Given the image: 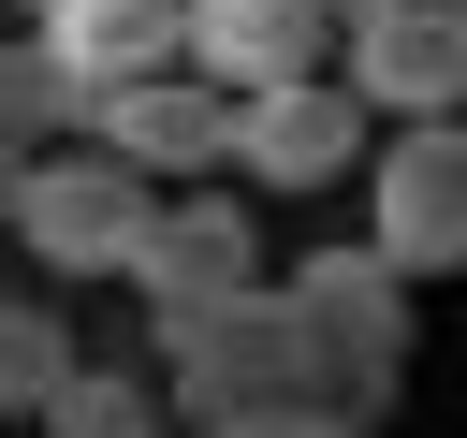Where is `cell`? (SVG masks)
Here are the masks:
<instances>
[{
    "label": "cell",
    "instance_id": "cell-1",
    "mask_svg": "<svg viewBox=\"0 0 467 438\" xmlns=\"http://www.w3.org/2000/svg\"><path fill=\"white\" fill-rule=\"evenodd\" d=\"M146 365H161V409H190V423H248V409H350L336 365H321V336L277 307V277H248V292H219V307L161 321ZM350 423H365V409H350Z\"/></svg>",
    "mask_w": 467,
    "mask_h": 438
},
{
    "label": "cell",
    "instance_id": "cell-2",
    "mask_svg": "<svg viewBox=\"0 0 467 438\" xmlns=\"http://www.w3.org/2000/svg\"><path fill=\"white\" fill-rule=\"evenodd\" d=\"M146 175L131 161H102L88 131H58V146H29L15 161V190H0V248L29 263V277H117L131 263V234H146Z\"/></svg>",
    "mask_w": 467,
    "mask_h": 438
},
{
    "label": "cell",
    "instance_id": "cell-3",
    "mask_svg": "<svg viewBox=\"0 0 467 438\" xmlns=\"http://www.w3.org/2000/svg\"><path fill=\"white\" fill-rule=\"evenodd\" d=\"M248 277H263V234H248V190H234V175L161 190L146 234H131V263H117V292L146 307V336L190 321V307H219V292H248Z\"/></svg>",
    "mask_w": 467,
    "mask_h": 438
},
{
    "label": "cell",
    "instance_id": "cell-4",
    "mask_svg": "<svg viewBox=\"0 0 467 438\" xmlns=\"http://www.w3.org/2000/svg\"><path fill=\"white\" fill-rule=\"evenodd\" d=\"M365 248L409 292L467 263V131L452 117H394V146H365Z\"/></svg>",
    "mask_w": 467,
    "mask_h": 438
},
{
    "label": "cell",
    "instance_id": "cell-5",
    "mask_svg": "<svg viewBox=\"0 0 467 438\" xmlns=\"http://www.w3.org/2000/svg\"><path fill=\"white\" fill-rule=\"evenodd\" d=\"M336 88L365 117H452L467 102V0H336Z\"/></svg>",
    "mask_w": 467,
    "mask_h": 438
},
{
    "label": "cell",
    "instance_id": "cell-6",
    "mask_svg": "<svg viewBox=\"0 0 467 438\" xmlns=\"http://www.w3.org/2000/svg\"><path fill=\"white\" fill-rule=\"evenodd\" d=\"M277 307L321 336V365H336V394H350V409H379V394H394V365H409V277H394L379 248H306V263L277 277Z\"/></svg>",
    "mask_w": 467,
    "mask_h": 438
},
{
    "label": "cell",
    "instance_id": "cell-7",
    "mask_svg": "<svg viewBox=\"0 0 467 438\" xmlns=\"http://www.w3.org/2000/svg\"><path fill=\"white\" fill-rule=\"evenodd\" d=\"M365 102L336 88V73H277V88H234V146H219V175L234 190H336L350 161H365Z\"/></svg>",
    "mask_w": 467,
    "mask_h": 438
},
{
    "label": "cell",
    "instance_id": "cell-8",
    "mask_svg": "<svg viewBox=\"0 0 467 438\" xmlns=\"http://www.w3.org/2000/svg\"><path fill=\"white\" fill-rule=\"evenodd\" d=\"M73 131H88L102 161H131L146 190H190V175H219V146H234V88H204V73L175 58V73H131V88H102Z\"/></svg>",
    "mask_w": 467,
    "mask_h": 438
},
{
    "label": "cell",
    "instance_id": "cell-9",
    "mask_svg": "<svg viewBox=\"0 0 467 438\" xmlns=\"http://www.w3.org/2000/svg\"><path fill=\"white\" fill-rule=\"evenodd\" d=\"M175 58H190L204 88L336 73V15H321V0H175Z\"/></svg>",
    "mask_w": 467,
    "mask_h": 438
},
{
    "label": "cell",
    "instance_id": "cell-10",
    "mask_svg": "<svg viewBox=\"0 0 467 438\" xmlns=\"http://www.w3.org/2000/svg\"><path fill=\"white\" fill-rule=\"evenodd\" d=\"M29 44L58 58V88H73V117H88L102 88L175 73V0H44V15H29Z\"/></svg>",
    "mask_w": 467,
    "mask_h": 438
},
{
    "label": "cell",
    "instance_id": "cell-11",
    "mask_svg": "<svg viewBox=\"0 0 467 438\" xmlns=\"http://www.w3.org/2000/svg\"><path fill=\"white\" fill-rule=\"evenodd\" d=\"M131 423H161L146 350H58V380L29 394V438H131Z\"/></svg>",
    "mask_w": 467,
    "mask_h": 438
},
{
    "label": "cell",
    "instance_id": "cell-12",
    "mask_svg": "<svg viewBox=\"0 0 467 438\" xmlns=\"http://www.w3.org/2000/svg\"><path fill=\"white\" fill-rule=\"evenodd\" d=\"M73 131V88H58V58L29 44V15L0 29V161H29V146H58Z\"/></svg>",
    "mask_w": 467,
    "mask_h": 438
},
{
    "label": "cell",
    "instance_id": "cell-13",
    "mask_svg": "<svg viewBox=\"0 0 467 438\" xmlns=\"http://www.w3.org/2000/svg\"><path fill=\"white\" fill-rule=\"evenodd\" d=\"M58 350H73V321H58V292H29V277H0V423H29V394L58 380Z\"/></svg>",
    "mask_w": 467,
    "mask_h": 438
},
{
    "label": "cell",
    "instance_id": "cell-14",
    "mask_svg": "<svg viewBox=\"0 0 467 438\" xmlns=\"http://www.w3.org/2000/svg\"><path fill=\"white\" fill-rule=\"evenodd\" d=\"M219 438H365L350 409H248V423H219Z\"/></svg>",
    "mask_w": 467,
    "mask_h": 438
},
{
    "label": "cell",
    "instance_id": "cell-15",
    "mask_svg": "<svg viewBox=\"0 0 467 438\" xmlns=\"http://www.w3.org/2000/svg\"><path fill=\"white\" fill-rule=\"evenodd\" d=\"M131 438H219V423H190V409H161V423H131Z\"/></svg>",
    "mask_w": 467,
    "mask_h": 438
},
{
    "label": "cell",
    "instance_id": "cell-16",
    "mask_svg": "<svg viewBox=\"0 0 467 438\" xmlns=\"http://www.w3.org/2000/svg\"><path fill=\"white\" fill-rule=\"evenodd\" d=\"M0 15H44V0H0Z\"/></svg>",
    "mask_w": 467,
    "mask_h": 438
},
{
    "label": "cell",
    "instance_id": "cell-17",
    "mask_svg": "<svg viewBox=\"0 0 467 438\" xmlns=\"http://www.w3.org/2000/svg\"><path fill=\"white\" fill-rule=\"evenodd\" d=\"M0 190H15V161H0Z\"/></svg>",
    "mask_w": 467,
    "mask_h": 438
},
{
    "label": "cell",
    "instance_id": "cell-18",
    "mask_svg": "<svg viewBox=\"0 0 467 438\" xmlns=\"http://www.w3.org/2000/svg\"><path fill=\"white\" fill-rule=\"evenodd\" d=\"M321 15H336V0H321Z\"/></svg>",
    "mask_w": 467,
    "mask_h": 438
}]
</instances>
